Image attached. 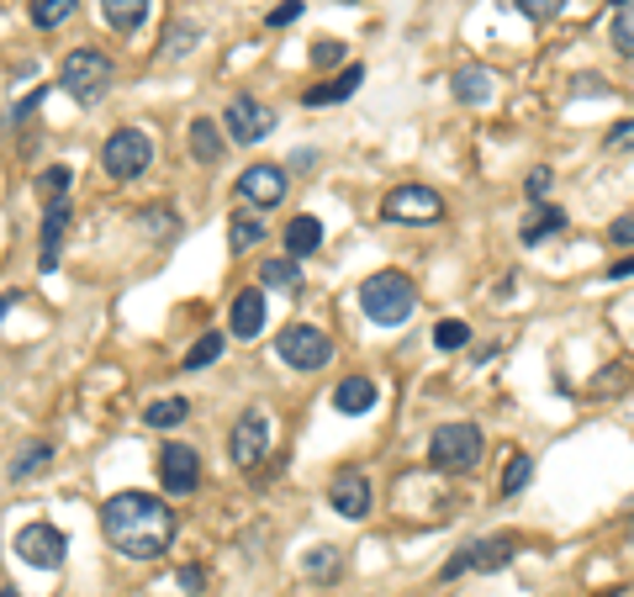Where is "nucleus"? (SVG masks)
<instances>
[{
	"label": "nucleus",
	"mask_w": 634,
	"mask_h": 597,
	"mask_svg": "<svg viewBox=\"0 0 634 597\" xmlns=\"http://www.w3.org/2000/svg\"><path fill=\"white\" fill-rule=\"evenodd\" d=\"M106 545L127 560H158L175 545V508L149 492H117L101 503Z\"/></svg>",
	"instance_id": "f257e3e1"
},
{
	"label": "nucleus",
	"mask_w": 634,
	"mask_h": 597,
	"mask_svg": "<svg viewBox=\"0 0 634 597\" xmlns=\"http://www.w3.org/2000/svg\"><path fill=\"white\" fill-rule=\"evenodd\" d=\"M359 313L381 328H402L418 313V285L402 270H376L370 280H359Z\"/></svg>",
	"instance_id": "f03ea898"
},
{
	"label": "nucleus",
	"mask_w": 634,
	"mask_h": 597,
	"mask_svg": "<svg viewBox=\"0 0 634 597\" xmlns=\"http://www.w3.org/2000/svg\"><path fill=\"white\" fill-rule=\"evenodd\" d=\"M117 80V64L101 53V48H75L69 59H64V69H59V85L75 96L79 106H96L106 90Z\"/></svg>",
	"instance_id": "7ed1b4c3"
},
{
	"label": "nucleus",
	"mask_w": 634,
	"mask_h": 597,
	"mask_svg": "<svg viewBox=\"0 0 634 597\" xmlns=\"http://www.w3.org/2000/svg\"><path fill=\"white\" fill-rule=\"evenodd\" d=\"M381 217H386V223H402V228H429V223H444V196H439L434 186L407 180V186H392V191H386Z\"/></svg>",
	"instance_id": "20e7f679"
},
{
	"label": "nucleus",
	"mask_w": 634,
	"mask_h": 597,
	"mask_svg": "<svg viewBox=\"0 0 634 597\" xmlns=\"http://www.w3.org/2000/svg\"><path fill=\"white\" fill-rule=\"evenodd\" d=\"M481 444H486V439H481L476 423H444V429H434V439H429V466L460 477V471H471L476 460H481Z\"/></svg>",
	"instance_id": "39448f33"
},
{
	"label": "nucleus",
	"mask_w": 634,
	"mask_h": 597,
	"mask_svg": "<svg viewBox=\"0 0 634 597\" xmlns=\"http://www.w3.org/2000/svg\"><path fill=\"white\" fill-rule=\"evenodd\" d=\"M154 164V138L143 127H117L106 143H101V169L112 180H138L143 169Z\"/></svg>",
	"instance_id": "423d86ee"
},
{
	"label": "nucleus",
	"mask_w": 634,
	"mask_h": 597,
	"mask_svg": "<svg viewBox=\"0 0 634 597\" xmlns=\"http://www.w3.org/2000/svg\"><path fill=\"white\" fill-rule=\"evenodd\" d=\"M518 556V539L513 534H486V539H471V545H460L455 560H444V571H439V582H455V576H466V571H508Z\"/></svg>",
	"instance_id": "0eeeda50"
},
{
	"label": "nucleus",
	"mask_w": 634,
	"mask_h": 597,
	"mask_svg": "<svg viewBox=\"0 0 634 597\" xmlns=\"http://www.w3.org/2000/svg\"><path fill=\"white\" fill-rule=\"evenodd\" d=\"M276 355L291 365V370H322L333 359V339L317 328V322H291L276 333Z\"/></svg>",
	"instance_id": "6e6552de"
},
{
	"label": "nucleus",
	"mask_w": 634,
	"mask_h": 597,
	"mask_svg": "<svg viewBox=\"0 0 634 597\" xmlns=\"http://www.w3.org/2000/svg\"><path fill=\"white\" fill-rule=\"evenodd\" d=\"M270 412L265 407H243V418L233 423V434H228V460H233V471H254L259 460H265V449H270Z\"/></svg>",
	"instance_id": "1a4fd4ad"
},
{
	"label": "nucleus",
	"mask_w": 634,
	"mask_h": 597,
	"mask_svg": "<svg viewBox=\"0 0 634 597\" xmlns=\"http://www.w3.org/2000/svg\"><path fill=\"white\" fill-rule=\"evenodd\" d=\"M223 127H228L233 143H265L280 127V117H276V106H265V101H254V96H233L228 112H223Z\"/></svg>",
	"instance_id": "9d476101"
},
{
	"label": "nucleus",
	"mask_w": 634,
	"mask_h": 597,
	"mask_svg": "<svg viewBox=\"0 0 634 597\" xmlns=\"http://www.w3.org/2000/svg\"><path fill=\"white\" fill-rule=\"evenodd\" d=\"M158 486H164L169 497H191L201 486V455L191 444L169 439V444L158 449Z\"/></svg>",
	"instance_id": "9b49d317"
},
{
	"label": "nucleus",
	"mask_w": 634,
	"mask_h": 597,
	"mask_svg": "<svg viewBox=\"0 0 634 597\" xmlns=\"http://www.w3.org/2000/svg\"><path fill=\"white\" fill-rule=\"evenodd\" d=\"M328 508L339 518H370V508H376V492H370V477L359 471V466H344V471H333V481H328Z\"/></svg>",
	"instance_id": "f8f14e48"
},
{
	"label": "nucleus",
	"mask_w": 634,
	"mask_h": 597,
	"mask_svg": "<svg viewBox=\"0 0 634 597\" xmlns=\"http://www.w3.org/2000/svg\"><path fill=\"white\" fill-rule=\"evenodd\" d=\"M16 556L27 560V566H38V571H59L64 556H69V539H64V529H53V523H27V529L16 534Z\"/></svg>",
	"instance_id": "ddd939ff"
},
{
	"label": "nucleus",
	"mask_w": 634,
	"mask_h": 597,
	"mask_svg": "<svg viewBox=\"0 0 634 597\" xmlns=\"http://www.w3.org/2000/svg\"><path fill=\"white\" fill-rule=\"evenodd\" d=\"M286 191H291V169L286 164H249L238 175V201H249V206H280Z\"/></svg>",
	"instance_id": "4468645a"
},
{
	"label": "nucleus",
	"mask_w": 634,
	"mask_h": 597,
	"mask_svg": "<svg viewBox=\"0 0 634 597\" xmlns=\"http://www.w3.org/2000/svg\"><path fill=\"white\" fill-rule=\"evenodd\" d=\"M69 201H48L42 206V254H38V270L42 276H53L59 270V243H64V233H69Z\"/></svg>",
	"instance_id": "2eb2a0df"
},
{
	"label": "nucleus",
	"mask_w": 634,
	"mask_h": 597,
	"mask_svg": "<svg viewBox=\"0 0 634 597\" xmlns=\"http://www.w3.org/2000/svg\"><path fill=\"white\" fill-rule=\"evenodd\" d=\"M359 85H365V64H344L333 80H317L307 96H302V106L307 112H317V106H339V101H350Z\"/></svg>",
	"instance_id": "dca6fc26"
},
{
	"label": "nucleus",
	"mask_w": 634,
	"mask_h": 597,
	"mask_svg": "<svg viewBox=\"0 0 634 597\" xmlns=\"http://www.w3.org/2000/svg\"><path fill=\"white\" fill-rule=\"evenodd\" d=\"M259 328H265V296L259 291H238L228 302V333L233 339H259Z\"/></svg>",
	"instance_id": "f3484780"
},
{
	"label": "nucleus",
	"mask_w": 634,
	"mask_h": 597,
	"mask_svg": "<svg viewBox=\"0 0 634 597\" xmlns=\"http://www.w3.org/2000/svg\"><path fill=\"white\" fill-rule=\"evenodd\" d=\"M376 402H381V392H376V381H370V376H344V381L333 386V407H339V412H350V418H365Z\"/></svg>",
	"instance_id": "a211bd4d"
},
{
	"label": "nucleus",
	"mask_w": 634,
	"mask_h": 597,
	"mask_svg": "<svg viewBox=\"0 0 634 597\" xmlns=\"http://www.w3.org/2000/svg\"><path fill=\"white\" fill-rule=\"evenodd\" d=\"M280 243H286V254H291V259H307V254L322 249V223H317L313 212H302V217H291V223H286Z\"/></svg>",
	"instance_id": "6ab92c4d"
},
{
	"label": "nucleus",
	"mask_w": 634,
	"mask_h": 597,
	"mask_svg": "<svg viewBox=\"0 0 634 597\" xmlns=\"http://www.w3.org/2000/svg\"><path fill=\"white\" fill-rule=\"evenodd\" d=\"M48 466H53V444H48V439H27V444L11 455L5 477H11V481H33V477H42Z\"/></svg>",
	"instance_id": "aec40b11"
},
{
	"label": "nucleus",
	"mask_w": 634,
	"mask_h": 597,
	"mask_svg": "<svg viewBox=\"0 0 634 597\" xmlns=\"http://www.w3.org/2000/svg\"><path fill=\"white\" fill-rule=\"evenodd\" d=\"M455 101H466V106H486L492 101V90H497V80L481 69V64H466V69H455Z\"/></svg>",
	"instance_id": "412c9836"
},
{
	"label": "nucleus",
	"mask_w": 634,
	"mask_h": 597,
	"mask_svg": "<svg viewBox=\"0 0 634 597\" xmlns=\"http://www.w3.org/2000/svg\"><path fill=\"white\" fill-rule=\"evenodd\" d=\"M566 223H571V217H566L560 206H534V212H529V223L518 228V243H523V249H534V243H545L550 233H560Z\"/></svg>",
	"instance_id": "4be33fe9"
},
{
	"label": "nucleus",
	"mask_w": 634,
	"mask_h": 597,
	"mask_svg": "<svg viewBox=\"0 0 634 597\" xmlns=\"http://www.w3.org/2000/svg\"><path fill=\"white\" fill-rule=\"evenodd\" d=\"M149 5L154 0H101V16H106L112 33H138L149 22Z\"/></svg>",
	"instance_id": "5701e85b"
},
{
	"label": "nucleus",
	"mask_w": 634,
	"mask_h": 597,
	"mask_svg": "<svg viewBox=\"0 0 634 597\" xmlns=\"http://www.w3.org/2000/svg\"><path fill=\"white\" fill-rule=\"evenodd\" d=\"M223 149H228V132H223L217 122H212V117L191 122V154H196L201 164H217V160H223Z\"/></svg>",
	"instance_id": "b1692460"
},
{
	"label": "nucleus",
	"mask_w": 634,
	"mask_h": 597,
	"mask_svg": "<svg viewBox=\"0 0 634 597\" xmlns=\"http://www.w3.org/2000/svg\"><path fill=\"white\" fill-rule=\"evenodd\" d=\"M186 418H191V402L186 397H164L143 407V429H180Z\"/></svg>",
	"instance_id": "393cba45"
},
{
	"label": "nucleus",
	"mask_w": 634,
	"mask_h": 597,
	"mask_svg": "<svg viewBox=\"0 0 634 597\" xmlns=\"http://www.w3.org/2000/svg\"><path fill=\"white\" fill-rule=\"evenodd\" d=\"M27 16H33V27H38V33H53V27H64V22L75 16V0H33V5H27Z\"/></svg>",
	"instance_id": "a878e982"
},
{
	"label": "nucleus",
	"mask_w": 634,
	"mask_h": 597,
	"mask_svg": "<svg viewBox=\"0 0 634 597\" xmlns=\"http://www.w3.org/2000/svg\"><path fill=\"white\" fill-rule=\"evenodd\" d=\"M69 186H75V169H69V164H48V169L38 175L42 206H48V201H69Z\"/></svg>",
	"instance_id": "bb28decb"
},
{
	"label": "nucleus",
	"mask_w": 634,
	"mask_h": 597,
	"mask_svg": "<svg viewBox=\"0 0 634 597\" xmlns=\"http://www.w3.org/2000/svg\"><path fill=\"white\" fill-rule=\"evenodd\" d=\"M259 280L276 285V291H296V285H302V270H296V259L286 254V259H265V265H259Z\"/></svg>",
	"instance_id": "cd10ccee"
},
{
	"label": "nucleus",
	"mask_w": 634,
	"mask_h": 597,
	"mask_svg": "<svg viewBox=\"0 0 634 597\" xmlns=\"http://www.w3.org/2000/svg\"><path fill=\"white\" fill-rule=\"evenodd\" d=\"M302 571H307L313 582H333V576H339V550H333V545H313L307 560H302Z\"/></svg>",
	"instance_id": "c85d7f7f"
},
{
	"label": "nucleus",
	"mask_w": 634,
	"mask_h": 597,
	"mask_svg": "<svg viewBox=\"0 0 634 597\" xmlns=\"http://www.w3.org/2000/svg\"><path fill=\"white\" fill-rule=\"evenodd\" d=\"M608 38H613V48H619L624 59H634V0L613 11V22H608Z\"/></svg>",
	"instance_id": "c756f323"
},
{
	"label": "nucleus",
	"mask_w": 634,
	"mask_h": 597,
	"mask_svg": "<svg viewBox=\"0 0 634 597\" xmlns=\"http://www.w3.org/2000/svg\"><path fill=\"white\" fill-rule=\"evenodd\" d=\"M223 344H228V339H223V333H201L196 344H191V350H186V359H180V365H186V370H206V365H212V359L223 355Z\"/></svg>",
	"instance_id": "7c9ffc66"
},
{
	"label": "nucleus",
	"mask_w": 634,
	"mask_h": 597,
	"mask_svg": "<svg viewBox=\"0 0 634 597\" xmlns=\"http://www.w3.org/2000/svg\"><path fill=\"white\" fill-rule=\"evenodd\" d=\"M466 344H471V322L444 318L434 328V350H444V355H455V350H466Z\"/></svg>",
	"instance_id": "2f4dec72"
},
{
	"label": "nucleus",
	"mask_w": 634,
	"mask_h": 597,
	"mask_svg": "<svg viewBox=\"0 0 634 597\" xmlns=\"http://www.w3.org/2000/svg\"><path fill=\"white\" fill-rule=\"evenodd\" d=\"M529 481H534V455H508V471H503V497H518Z\"/></svg>",
	"instance_id": "473e14b6"
},
{
	"label": "nucleus",
	"mask_w": 634,
	"mask_h": 597,
	"mask_svg": "<svg viewBox=\"0 0 634 597\" xmlns=\"http://www.w3.org/2000/svg\"><path fill=\"white\" fill-rule=\"evenodd\" d=\"M196 38H201L196 22H175V27H169V38H164V59H186Z\"/></svg>",
	"instance_id": "72a5a7b5"
},
{
	"label": "nucleus",
	"mask_w": 634,
	"mask_h": 597,
	"mask_svg": "<svg viewBox=\"0 0 634 597\" xmlns=\"http://www.w3.org/2000/svg\"><path fill=\"white\" fill-rule=\"evenodd\" d=\"M344 64V42L339 38H317L313 42V69H339Z\"/></svg>",
	"instance_id": "f704fd0d"
},
{
	"label": "nucleus",
	"mask_w": 634,
	"mask_h": 597,
	"mask_svg": "<svg viewBox=\"0 0 634 597\" xmlns=\"http://www.w3.org/2000/svg\"><path fill=\"white\" fill-rule=\"evenodd\" d=\"M513 5L529 16V22H555V16L566 11V0H513Z\"/></svg>",
	"instance_id": "c9c22d12"
},
{
	"label": "nucleus",
	"mask_w": 634,
	"mask_h": 597,
	"mask_svg": "<svg viewBox=\"0 0 634 597\" xmlns=\"http://www.w3.org/2000/svg\"><path fill=\"white\" fill-rule=\"evenodd\" d=\"M265 239V223H254V217H243V223H233V233H228V243H233V254H243L249 243Z\"/></svg>",
	"instance_id": "e433bc0d"
},
{
	"label": "nucleus",
	"mask_w": 634,
	"mask_h": 597,
	"mask_svg": "<svg viewBox=\"0 0 634 597\" xmlns=\"http://www.w3.org/2000/svg\"><path fill=\"white\" fill-rule=\"evenodd\" d=\"M608 243H613V249H634V212L613 217V228H608Z\"/></svg>",
	"instance_id": "4c0bfd02"
},
{
	"label": "nucleus",
	"mask_w": 634,
	"mask_h": 597,
	"mask_svg": "<svg viewBox=\"0 0 634 597\" xmlns=\"http://www.w3.org/2000/svg\"><path fill=\"white\" fill-rule=\"evenodd\" d=\"M630 149H634V117L619 122V127L608 132V154H630Z\"/></svg>",
	"instance_id": "58836bf2"
},
{
	"label": "nucleus",
	"mask_w": 634,
	"mask_h": 597,
	"mask_svg": "<svg viewBox=\"0 0 634 597\" xmlns=\"http://www.w3.org/2000/svg\"><path fill=\"white\" fill-rule=\"evenodd\" d=\"M302 5H307V0H280V5L270 11V16H265V22H270V27H291V22L302 16Z\"/></svg>",
	"instance_id": "ea45409f"
},
{
	"label": "nucleus",
	"mask_w": 634,
	"mask_h": 597,
	"mask_svg": "<svg viewBox=\"0 0 634 597\" xmlns=\"http://www.w3.org/2000/svg\"><path fill=\"white\" fill-rule=\"evenodd\" d=\"M571 96H608L603 75H571Z\"/></svg>",
	"instance_id": "a19ab883"
},
{
	"label": "nucleus",
	"mask_w": 634,
	"mask_h": 597,
	"mask_svg": "<svg viewBox=\"0 0 634 597\" xmlns=\"http://www.w3.org/2000/svg\"><path fill=\"white\" fill-rule=\"evenodd\" d=\"M523 191H529V201H545V196H550V169H529Z\"/></svg>",
	"instance_id": "79ce46f5"
},
{
	"label": "nucleus",
	"mask_w": 634,
	"mask_h": 597,
	"mask_svg": "<svg viewBox=\"0 0 634 597\" xmlns=\"http://www.w3.org/2000/svg\"><path fill=\"white\" fill-rule=\"evenodd\" d=\"M175 582H180L186 593H201V587H206V571H201V566H180V571H175Z\"/></svg>",
	"instance_id": "37998d69"
},
{
	"label": "nucleus",
	"mask_w": 634,
	"mask_h": 597,
	"mask_svg": "<svg viewBox=\"0 0 634 597\" xmlns=\"http://www.w3.org/2000/svg\"><path fill=\"white\" fill-rule=\"evenodd\" d=\"M624 276H634V254H624V259L608 265V280H624Z\"/></svg>",
	"instance_id": "c03bdc74"
},
{
	"label": "nucleus",
	"mask_w": 634,
	"mask_h": 597,
	"mask_svg": "<svg viewBox=\"0 0 634 597\" xmlns=\"http://www.w3.org/2000/svg\"><path fill=\"white\" fill-rule=\"evenodd\" d=\"M16 302H22V296H16V291H5V296H0V318H5V313H11Z\"/></svg>",
	"instance_id": "a18cd8bd"
},
{
	"label": "nucleus",
	"mask_w": 634,
	"mask_h": 597,
	"mask_svg": "<svg viewBox=\"0 0 634 597\" xmlns=\"http://www.w3.org/2000/svg\"><path fill=\"white\" fill-rule=\"evenodd\" d=\"M597 597H619V587H613V593H597Z\"/></svg>",
	"instance_id": "49530a36"
},
{
	"label": "nucleus",
	"mask_w": 634,
	"mask_h": 597,
	"mask_svg": "<svg viewBox=\"0 0 634 597\" xmlns=\"http://www.w3.org/2000/svg\"><path fill=\"white\" fill-rule=\"evenodd\" d=\"M0 597H22V593H11V587H5V593H0Z\"/></svg>",
	"instance_id": "de8ad7c7"
},
{
	"label": "nucleus",
	"mask_w": 634,
	"mask_h": 597,
	"mask_svg": "<svg viewBox=\"0 0 634 597\" xmlns=\"http://www.w3.org/2000/svg\"><path fill=\"white\" fill-rule=\"evenodd\" d=\"M608 5H624V0H608Z\"/></svg>",
	"instance_id": "09e8293b"
},
{
	"label": "nucleus",
	"mask_w": 634,
	"mask_h": 597,
	"mask_svg": "<svg viewBox=\"0 0 634 597\" xmlns=\"http://www.w3.org/2000/svg\"><path fill=\"white\" fill-rule=\"evenodd\" d=\"M344 5H350V0H344Z\"/></svg>",
	"instance_id": "8fccbe9b"
}]
</instances>
